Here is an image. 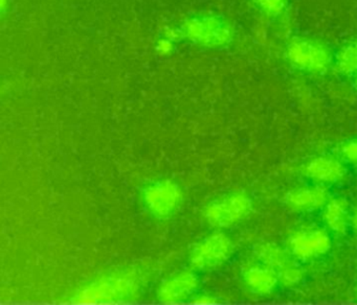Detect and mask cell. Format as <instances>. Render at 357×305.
Here are the masks:
<instances>
[{
  "mask_svg": "<svg viewBox=\"0 0 357 305\" xmlns=\"http://www.w3.org/2000/svg\"><path fill=\"white\" fill-rule=\"evenodd\" d=\"M289 246L296 256L310 259L327 252L330 248V238L323 230L306 228L298 230L290 237Z\"/></svg>",
  "mask_w": 357,
  "mask_h": 305,
  "instance_id": "cell-2",
  "label": "cell"
},
{
  "mask_svg": "<svg viewBox=\"0 0 357 305\" xmlns=\"http://www.w3.org/2000/svg\"><path fill=\"white\" fill-rule=\"evenodd\" d=\"M258 255L265 265L273 269L279 271L282 267L290 263L287 254L282 249L271 244L261 246L258 250Z\"/></svg>",
  "mask_w": 357,
  "mask_h": 305,
  "instance_id": "cell-9",
  "label": "cell"
},
{
  "mask_svg": "<svg viewBox=\"0 0 357 305\" xmlns=\"http://www.w3.org/2000/svg\"><path fill=\"white\" fill-rule=\"evenodd\" d=\"M287 58L303 70L323 72L332 61L329 49L314 40L296 39L288 45Z\"/></svg>",
  "mask_w": 357,
  "mask_h": 305,
  "instance_id": "cell-1",
  "label": "cell"
},
{
  "mask_svg": "<svg viewBox=\"0 0 357 305\" xmlns=\"http://www.w3.org/2000/svg\"><path fill=\"white\" fill-rule=\"evenodd\" d=\"M306 173L309 177L319 182L340 181L344 175V169L342 163L330 157H319L308 163Z\"/></svg>",
  "mask_w": 357,
  "mask_h": 305,
  "instance_id": "cell-3",
  "label": "cell"
},
{
  "mask_svg": "<svg viewBox=\"0 0 357 305\" xmlns=\"http://www.w3.org/2000/svg\"><path fill=\"white\" fill-rule=\"evenodd\" d=\"M353 228H354L355 232L357 233V207L355 208L354 214L352 217Z\"/></svg>",
  "mask_w": 357,
  "mask_h": 305,
  "instance_id": "cell-13",
  "label": "cell"
},
{
  "mask_svg": "<svg viewBox=\"0 0 357 305\" xmlns=\"http://www.w3.org/2000/svg\"><path fill=\"white\" fill-rule=\"evenodd\" d=\"M255 1L260 10L271 17H277L283 14L288 3V0H255Z\"/></svg>",
  "mask_w": 357,
  "mask_h": 305,
  "instance_id": "cell-11",
  "label": "cell"
},
{
  "mask_svg": "<svg viewBox=\"0 0 357 305\" xmlns=\"http://www.w3.org/2000/svg\"><path fill=\"white\" fill-rule=\"evenodd\" d=\"M354 86H355V89L357 90V75H356V77H355Z\"/></svg>",
  "mask_w": 357,
  "mask_h": 305,
  "instance_id": "cell-14",
  "label": "cell"
},
{
  "mask_svg": "<svg viewBox=\"0 0 357 305\" xmlns=\"http://www.w3.org/2000/svg\"><path fill=\"white\" fill-rule=\"evenodd\" d=\"M327 196V191L323 187L298 188L288 194L287 202L298 210H313L323 206Z\"/></svg>",
  "mask_w": 357,
  "mask_h": 305,
  "instance_id": "cell-4",
  "label": "cell"
},
{
  "mask_svg": "<svg viewBox=\"0 0 357 305\" xmlns=\"http://www.w3.org/2000/svg\"><path fill=\"white\" fill-rule=\"evenodd\" d=\"M336 68L344 75H357V41L349 42L336 54Z\"/></svg>",
  "mask_w": 357,
  "mask_h": 305,
  "instance_id": "cell-8",
  "label": "cell"
},
{
  "mask_svg": "<svg viewBox=\"0 0 357 305\" xmlns=\"http://www.w3.org/2000/svg\"><path fill=\"white\" fill-rule=\"evenodd\" d=\"M348 204L342 198H333L328 203L325 210L327 225L337 233H344L348 226Z\"/></svg>",
  "mask_w": 357,
  "mask_h": 305,
  "instance_id": "cell-7",
  "label": "cell"
},
{
  "mask_svg": "<svg viewBox=\"0 0 357 305\" xmlns=\"http://www.w3.org/2000/svg\"><path fill=\"white\" fill-rule=\"evenodd\" d=\"M342 155L350 162L357 164V140L349 142L342 148Z\"/></svg>",
  "mask_w": 357,
  "mask_h": 305,
  "instance_id": "cell-12",
  "label": "cell"
},
{
  "mask_svg": "<svg viewBox=\"0 0 357 305\" xmlns=\"http://www.w3.org/2000/svg\"><path fill=\"white\" fill-rule=\"evenodd\" d=\"M278 281V275L275 269L267 267H252L246 273V282L248 286L260 292L268 294L275 288Z\"/></svg>",
  "mask_w": 357,
  "mask_h": 305,
  "instance_id": "cell-6",
  "label": "cell"
},
{
  "mask_svg": "<svg viewBox=\"0 0 357 305\" xmlns=\"http://www.w3.org/2000/svg\"><path fill=\"white\" fill-rule=\"evenodd\" d=\"M250 208V202L242 194L227 198L213 211V217L218 223L227 225L242 219Z\"/></svg>",
  "mask_w": 357,
  "mask_h": 305,
  "instance_id": "cell-5",
  "label": "cell"
},
{
  "mask_svg": "<svg viewBox=\"0 0 357 305\" xmlns=\"http://www.w3.org/2000/svg\"><path fill=\"white\" fill-rule=\"evenodd\" d=\"M278 278L281 280L282 283L287 286H294L298 284L300 280L302 279V271L298 265H294V263L290 261L285 267H282L278 271Z\"/></svg>",
  "mask_w": 357,
  "mask_h": 305,
  "instance_id": "cell-10",
  "label": "cell"
}]
</instances>
